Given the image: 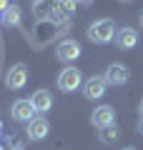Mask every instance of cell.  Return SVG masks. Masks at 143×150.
<instances>
[{
    "label": "cell",
    "instance_id": "8",
    "mask_svg": "<svg viewBox=\"0 0 143 150\" xmlns=\"http://www.w3.org/2000/svg\"><path fill=\"white\" fill-rule=\"evenodd\" d=\"M48 133H50V123L45 118H40V115H35L30 123H25V135L30 140H45Z\"/></svg>",
    "mask_w": 143,
    "mask_h": 150
},
{
    "label": "cell",
    "instance_id": "20",
    "mask_svg": "<svg viewBox=\"0 0 143 150\" xmlns=\"http://www.w3.org/2000/svg\"><path fill=\"white\" fill-rule=\"evenodd\" d=\"M121 3H131V0H121Z\"/></svg>",
    "mask_w": 143,
    "mask_h": 150
},
{
    "label": "cell",
    "instance_id": "12",
    "mask_svg": "<svg viewBox=\"0 0 143 150\" xmlns=\"http://www.w3.org/2000/svg\"><path fill=\"white\" fill-rule=\"evenodd\" d=\"M20 8L18 5H8L5 10H3V15H0V20H3V25H8V28H15L18 23H20Z\"/></svg>",
    "mask_w": 143,
    "mask_h": 150
},
{
    "label": "cell",
    "instance_id": "9",
    "mask_svg": "<svg viewBox=\"0 0 143 150\" xmlns=\"http://www.w3.org/2000/svg\"><path fill=\"white\" fill-rule=\"evenodd\" d=\"M90 123H93V128H106V125L116 123V110H113L111 105H98L93 112H90Z\"/></svg>",
    "mask_w": 143,
    "mask_h": 150
},
{
    "label": "cell",
    "instance_id": "7",
    "mask_svg": "<svg viewBox=\"0 0 143 150\" xmlns=\"http://www.w3.org/2000/svg\"><path fill=\"white\" fill-rule=\"evenodd\" d=\"M80 43L78 40H60L58 48H55V55H58V60H63V63H75V60L80 58Z\"/></svg>",
    "mask_w": 143,
    "mask_h": 150
},
{
    "label": "cell",
    "instance_id": "6",
    "mask_svg": "<svg viewBox=\"0 0 143 150\" xmlns=\"http://www.w3.org/2000/svg\"><path fill=\"white\" fill-rule=\"evenodd\" d=\"M108 90V83L103 75H93V78H88V80L83 83V98H88V100H98V98H103Z\"/></svg>",
    "mask_w": 143,
    "mask_h": 150
},
{
    "label": "cell",
    "instance_id": "17",
    "mask_svg": "<svg viewBox=\"0 0 143 150\" xmlns=\"http://www.w3.org/2000/svg\"><path fill=\"white\" fill-rule=\"evenodd\" d=\"M141 28H143V10H141Z\"/></svg>",
    "mask_w": 143,
    "mask_h": 150
},
{
    "label": "cell",
    "instance_id": "4",
    "mask_svg": "<svg viewBox=\"0 0 143 150\" xmlns=\"http://www.w3.org/2000/svg\"><path fill=\"white\" fill-rule=\"evenodd\" d=\"M25 83H28V65L15 63L5 75V88L8 90H20V88H25Z\"/></svg>",
    "mask_w": 143,
    "mask_h": 150
},
{
    "label": "cell",
    "instance_id": "18",
    "mask_svg": "<svg viewBox=\"0 0 143 150\" xmlns=\"http://www.w3.org/2000/svg\"><path fill=\"white\" fill-rule=\"evenodd\" d=\"M78 3H83V5H85V3H90V0H78Z\"/></svg>",
    "mask_w": 143,
    "mask_h": 150
},
{
    "label": "cell",
    "instance_id": "3",
    "mask_svg": "<svg viewBox=\"0 0 143 150\" xmlns=\"http://www.w3.org/2000/svg\"><path fill=\"white\" fill-rule=\"evenodd\" d=\"M103 78H106L108 85L121 88V85H126V83L131 80V70H128V65H123V63H111L106 68V73H103Z\"/></svg>",
    "mask_w": 143,
    "mask_h": 150
},
{
    "label": "cell",
    "instance_id": "5",
    "mask_svg": "<svg viewBox=\"0 0 143 150\" xmlns=\"http://www.w3.org/2000/svg\"><path fill=\"white\" fill-rule=\"evenodd\" d=\"M10 115H13V120H18V123H30V120L35 118V108H33L30 98H20V100H15L10 105Z\"/></svg>",
    "mask_w": 143,
    "mask_h": 150
},
{
    "label": "cell",
    "instance_id": "21",
    "mask_svg": "<svg viewBox=\"0 0 143 150\" xmlns=\"http://www.w3.org/2000/svg\"><path fill=\"white\" fill-rule=\"evenodd\" d=\"M0 15H3V13H0Z\"/></svg>",
    "mask_w": 143,
    "mask_h": 150
},
{
    "label": "cell",
    "instance_id": "16",
    "mask_svg": "<svg viewBox=\"0 0 143 150\" xmlns=\"http://www.w3.org/2000/svg\"><path fill=\"white\" fill-rule=\"evenodd\" d=\"M138 110H141V118H143V100H141V105H138Z\"/></svg>",
    "mask_w": 143,
    "mask_h": 150
},
{
    "label": "cell",
    "instance_id": "19",
    "mask_svg": "<svg viewBox=\"0 0 143 150\" xmlns=\"http://www.w3.org/2000/svg\"><path fill=\"white\" fill-rule=\"evenodd\" d=\"M123 150H136V148H123Z\"/></svg>",
    "mask_w": 143,
    "mask_h": 150
},
{
    "label": "cell",
    "instance_id": "11",
    "mask_svg": "<svg viewBox=\"0 0 143 150\" xmlns=\"http://www.w3.org/2000/svg\"><path fill=\"white\" fill-rule=\"evenodd\" d=\"M30 103H33V108H35V112H50V108H53V95H50V90L40 88V90H35L30 95Z\"/></svg>",
    "mask_w": 143,
    "mask_h": 150
},
{
    "label": "cell",
    "instance_id": "14",
    "mask_svg": "<svg viewBox=\"0 0 143 150\" xmlns=\"http://www.w3.org/2000/svg\"><path fill=\"white\" fill-rule=\"evenodd\" d=\"M75 5H78V0H58V3H55V8H58L60 15H73Z\"/></svg>",
    "mask_w": 143,
    "mask_h": 150
},
{
    "label": "cell",
    "instance_id": "15",
    "mask_svg": "<svg viewBox=\"0 0 143 150\" xmlns=\"http://www.w3.org/2000/svg\"><path fill=\"white\" fill-rule=\"evenodd\" d=\"M138 133L143 135V118H141V123H138Z\"/></svg>",
    "mask_w": 143,
    "mask_h": 150
},
{
    "label": "cell",
    "instance_id": "1",
    "mask_svg": "<svg viewBox=\"0 0 143 150\" xmlns=\"http://www.w3.org/2000/svg\"><path fill=\"white\" fill-rule=\"evenodd\" d=\"M116 23L111 20V18H103V20H95L88 25V40L95 45H106V43H113L116 40Z\"/></svg>",
    "mask_w": 143,
    "mask_h": 150
},
{
    "label": "cell",
    "instance_id": "13",
    "mask_svg": "<svg viewBox=\"0 0 143 150\" xmlns=\"http://www.w3.org/2000/svg\"><path fill=\"white\" fill-rule=\"evenodd\" d=\"M118 138H121V130H118L116 123H111V125H106V128H101V143L111 145V143H116Z\"/></svg>",
    "mask_w": 143,
    "mask_h": 150
},
{
    "label": "cell",
    "instance_id": "2",
    "mask_svg": "<svg viewBox=\"0 0 143 150\" xmlns=\"http://www.w3.org/2000/svg\"><path fill=\"white\" fill-rule=\"evenodd\" d=\"M83 73H80L78 68H73V65H68V68H63L58 73V90L63 93H75L78 88H83Z\"/></svg>",
    "mask_w": 143,
    "mask_h": 150
},
{
    "label": "cell",
    "instance_id": "10",
    "mask_svg": "<svg viewBox=\"0 0 143 150\" xmlns=\"http://www.w3.org/2000/svg\"><path fill=\"white\" fill-rule=\"evenodd\" d=\"M116 45L121 50H133L138 45V33L133 28H118L116 33Z\"/></svg>",
    "mask_w": 143,
    "mask_h": 150
}]
</instances>
